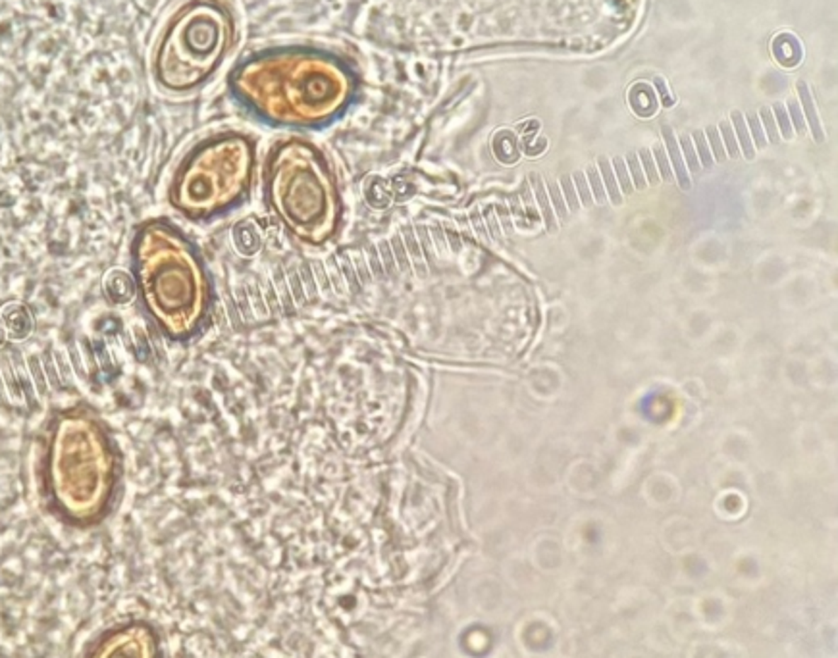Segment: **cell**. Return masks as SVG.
<instances>
[{"label": "cell", "mask_w": 838, "mask_h": 658, "mask_svg": "<svg viewBox=\"0 0 838 658\" xmlns=\"http://www.w3.org/2000/svg\"><path fill=\"white\" fill-rule=\"evenodd\" d=\"M39 487L48 512L68 528H95L111 514L120 456L103 420L85 405L56 410L45 425Z\"/></svg>", "instance_id": "1"}, {"label": "cell", "mask_w": 838, "mask_h": 658, "mask_svg": "<svg viewBox=\"0 0 838 658\" xmlns=\"http://www.w3.org/2000/svg\"><path fill=\"white\" fill-rule=\"evenodd\" d=\"M232 87L241 100L274 124L330 122L353 96L355 81L345 64L307 48H285L245 60Z\"/></svg>", "instance_id": "2"}, {"label": "cell", "mask_w": 838, "mask_h": 658, "mask_svg": "<svg viewBox=\"0 0 838 658\" xmlns=\"http://www.w3.org/2000/svg\"><path fill=\"white\" fill-rule=\"evenodd\" d=\"M131 260L147 316L170 339L195 335L210 295L205 266L191 243L170 224L152 219L133 237Z\"/></svg>", "instance_id": "3"}, {"label": "cell", "mask_w": 838, "mask_h": 658, "mask_svg": "<svg viewBox=\"0 0 838 658\" xmlns=\"http://www.w3.org/2000/svg\"><path fill=\"white\" fill-rule=\"evenodd\" d=\"M234 41V20L216 0H191L174 16L154 54L157 83L187 93L213 76Z\"/></svg>", "instance_id": "4"}, {"label": "cell", "mask_w": 838, "mask_h": 658, "mask_svg": "<svg viewBox=\"0 0 838 658\" xmlns=\"http://www.w3.org/2000/svg\"><path fill=\"white\" fill-rule=\"evenodd\" d=\"M251 143L237 133L197 144L174 175L170 200L191 219H205L243 197L251 173Z\"/></svg>", "instance_id": "5"}, {"label": "cell", "mask_w": 838, "mask_h": 658, "mask_svg": "<svg viewBox=\"0 0 838 658\" xmlns=\"http://www.w3.org/2000/svg\"><path fill=\"white\" fill-rule=\"evenodd\" d=\"M83 658H162L159 631L145 620H128L104 630Z\"/></svg>", "instance_id": "6"}, {"label": "cell", "mask_w": 838, "mask_h": 658, "mask_svg": "<svg viewBox=\"0 0 838 658\" xmlns=\"http://www.w3.org/2000/svg\"><path fill=\"white\" fill-rule=\"evenodd\" d=\"M0 323L10 347H20L35 333L37 320L33 308L23 301H6L0 306Z\"/></svg>", "instance_id": "7"}, {"label": "cell", "mask_w": 838, "mask_h": 658, "mask_svg": "<svg viewBox=\"0 0 838 658\" xmlns=\"http://www.w3.org/2000/svg\"><path fill=\"white\" fill-rule=\"evenodd\" d=\"M103 293L106 301L118 306L130 304L137 296V283L135 275L128 274L124 270H111L103 277Z\"/></svg>", "instance_id": "8"}, {"label": "cell", "mask_w": 838, "mask_h": 658, "mask_svg": "<svg viewBox=\"0 0 838 658\" xmlns=\"http://www.w3.org/2000/svg\"><path fill=\"white\" fill-rule=\"evenodd\" d=\"M661 135H663V141H665L667 156H669V162H671V168H673V175L676 178V181H679L680 189L688 191L690 185H692V181H690L686 164H684V158H682V152H680L679 139L674 135L673 127L665 124L661 125Z\"/></svg>", "instance_id": "9"}, {"label": "cell", "mask_w": 838, "mask_h": 658, "mask_svg": "<svg viewBox=\"0 0 838 658\" xmlns=\"http://www.w3.org/2000/svg\"><path fill=\"white\" fill-rule=\"evenodd\" d=\"M796 91H798V103H800L802 114H804V117H805V124L810 125L811 133H813V139H815L817 143H823L825 141L823 125H821V122H819L817 108H815V103H813V96H811V91H810V87H808V83L800 79V81L796 83Z\"/></svg>", "instance_id": "10"}, {"label": "cell", "mask_w": 838, "mask_h": 658, "mask_svg": "<svg viewBox=\"0 0 838 658\" xmlns=\"http://www.w3.org/2000/svg\"><path fill=\"white\" fill-rule=\"evenodd\" d=\"M23 360H26V370H28L31 383H33L35 393H37V398H39V403L43 405V403H45V400L48 398L50 385H48L47 374H45V368H43L41 354H37V352H29V354H26V357H23Z\"/></svg>", "instance_id": "11"}, {"label": "cell", "mask_w": 838, "mask_h": 658, "mask_svg": "<svg viewBox=\"0 0 838 658\" xmlns=\"http://www.w3.org/2000/svg\"><path fill=\"white\" fill-rule=\"evenodd\" d=\"M730 124H732V129H735L738 146H740V154H744L748 160H754V156H756V146L752 143L748 125H746V117H744L742 112L735 110V112L730 114Z\"/></svg>", "instance_id": "12"}, {"label": "cell", "mask_w": 838, "mask_h": 658, "mask_svg": "<svg viewBox=\"0 0 838 658\" xmlns=\"http://www.w3.org/2000/svg\"><path fill=\"white\" fill-rule=\"evenodd\" d=\"M598 172H599V175H604V178H601V181L605 183V192H607V199L611 200L615 206L623 204V192H621V189H618L617 178H615V172H613L611 162H609V160H607L605 156L598 158Z\"/></svg>", "instance_id": "13"}, {"label": "cell", "mask_w": 838, "mask_h": 658, "mask_svg": "<svg viewBox=\"0 0 838 658\" xmlns=\"http://www.w3.org/2000/svg\"><path fill=\"white\" fill-rule=\"evenodd\" d=\"M532 183H534V192H536L538 204H540V210H542L543 219H545V226H548V229L553 233V231H557L555 214H553V208H551L550 204V197H548V191H545V187H543V181L540 179L538 173H532Z\"/></svg>", "instance_id": "14"}, {"label": "cell", "mask_w": 838, "mask_h": 658, "mask_svg": "<svg viewBox=\"0 0 838 658\" xmlns=\"http://www.w3.org/2000/svg\"><path fill=\"white\" fill-rule=\"evenodd\" d=\"M634 89L638 91V95H642V98H640V100H636V98H630L633 108L636 110L638 114H642V116H652L653 112H655V106H657L653 91L647 87L646 83H640V85H636Z\"/></svg>", "instance_id": "15"}, {"label": "cell", "mask_w": 838, "mask_h": 658, "mask_svg": "<svg viewBox=\"0 0 838 658\" xmlns=\"http://www.w3.org/2000/svg\"><path fill=\"white\" fill-rule=\"evenodd\" d=\"M690 137H692V143H694L696 154H698V160H700L701 168H713L715 160H713V154H711V151H709V144H708V139H706V133L698 129V131H694Z\"/></svg>", "instance_id": "16"}, {"label": "cell", "mask_w": 838, "mask_h": 658, "mask_svg": "<svg viewBox=\"0 0 838 658\" xmlns=\"http://www.w3.org/2000/svg\"><path fill=\"white\" fill-rule=\"evenodd\" d=\"M41 360H43V368H45V374H47V379H48V385H50V389H55V391H60L64 387L62 379H60V374H58V368H56V362H55V354H52V349H45V352L41 354Z\"/></svg>", "instance_id": "17"}, {"label": "cell", "mask_w": 838, "mask_h": 658, "mask_svg": "<svg viewBox=\"0 0 838 658\" xmlns=\"http://www.w3.org/2000/svg\"><path fill=\"white\" fill-rule=\"evenodd\" d=\"M717 129H719V135H721V141H723V144H725V151H727L728 156L730 158L740 156V146H738V141H736L735 129H732L730 120H723Z\"/></svg>", "instance_id": "18"}, {"label": "cell", "mask_w": 838, "mask_h": 658, "mask_svg": "<svg viewBox=\"0 0 838 658\" xmlns=\"http://www.w3.org/2000/svg\"><path fill=\"white\" fill-rule=\"evenodd\" d=\"M679 146H680V152H682V158H684L686 170H690V172H694V173L700 172L701 166H700V160H698V154H696L692 137H690V135H682L679 141Z\"/></svg>", "instance_id": "19"}, {"label": "cell", "mask_w": 838, "mask_h": 658, "mask_svg": "<svg viewBox=\"0 0 838 658\" xmlns=\"http://www.w3.org/2000/svg\"><path fill=\"white\" fill-rule=\"evenodd\" d=\"M759 122H761V127H763V131H765V139H767V143H773V144L781 143V133H778L775 116H773L771 108L763 106V108L759 110Z\"/></svg>", "instance_id": "20"}, {"label": "cell", "mask_w": 838, "mask_h": 658, "mask_svg": "<svg viewBox=\"0 0 838 658\" xmlns=\"http://www.w3.org/2000/svg\"><path fill=\"white\" fill-rule=\"evenodd\" d=\"M626 162V170H628V175H630V179H633L634 183L633 185L636 187V189H646L647 187V181L646 178H644V170H642V164H640V158L636 152H628L625 158Z\"/></svg>", "instance_id": "21"}, {"label": "cell", "mask_w": 838, "mask_h": 658, "mask_svg": "<svg viewBox=\"0 0 838 658\" xmlns=\"http://www.w3.org/2000/svg\"><path fill=\"white\" fill-rule=\"evenodd\" d=\"M613 172H615V178H617V183H618V189L625 192V195H633L634 192V185H633V179H630V175H628V170H626V162L625 158H613Z\"/></svg>", "instance_id": "22"}, {"label": "cell", "mask_w": 838, "mask_h": 658, "mask_svg": "<svg viewBox=\"0 0 838 658\" xmlns=\"http://www.w3.org/2000/svg\"><path fill=\"white\" fill-rule=\"evenodd\" d=\"M744 117H746V125H748L749 137H752L754 146H757V149H765V146H767V139H765V131H763L761 127L759 116H757L756 112H749V114H746Z\"/></svg>", "instance_id": "23"}, {"label": "cell", "mask_w": 838, "mask_h": 658, "mask_svg": "<svg viewBox=\"0 0 838 658\" xmlns=\"http://www.w3.org/2000/svg\"><path fill=\"white\" fill-rule=\"evenodd\" d=\"M773 116H775V122H776V127H778V133H781V137L784 139H792L794 137V129H792V124H791V117H788V112H786V106H784L783 103H776L775 106H773Z\"/></svg>", "instance_id": "24"}, {"label": "cell", "mask_w": 838, "mask_h": 658, "mask_svg": "<svg viewBox=\"0 0 838 658\" xmlns=\"http://www.w3.org/2000/svg\"><path fill=\"white\" fill-rule=\"evenodd\" d=\"M703 133H706V139H708V144H709V151H711V154H713L715 162H725V158H727V151H725V144H723V141H721L719 129H717L715 125H709L708 129L703 131Z\"/></svg>", "instance_id": "25"}, {"label": "cell", "mask_w": 838, "mask_h": 658, "mask_svg": "<svg viewBox=\"0 0 838 658\" xmlns=\"http://www.w3.org/2000/svg\"><path fill=\"white\" fill-rule=\"evenodd\" d=\"M653 160H655V168H657V173H659V179H663V181H673V168H671V162H669V156H667V151L661 146V144H657L655 149H653Z\"/></svg>", "instance_id": "26"}, {"label": "cell", "mask_w": 838, "mask_h": 658, "mask_svg": "<svg viewBox=\"0 0 838 658\" xmlns=\"http://www.w3.org/2000/svg\"><path fill=\"white\" fill-rule=\"evenodd\" d=\"M638 158H640V164H642V170H644V178H646V181L650 183V185H657L661 179H659V173H657V168H655V160H653V154L647 149H642V151L638 152Z\"/></svg>", "instance_id": "27"}, {"label": "cell", "mask_w": 838, "mask_h": 658, "mask_svg": "<svg viewBox=\"0 0 838 658\" xmlns=\"http://www.w3.org/2000/svg\"><path fill=\"white\" fill-rule=\"evenodd\" d=\"M786 112H788V117H791V124H792V129H794V133H798V135H804L805 131H808V124H805V117L804 114H802V108H800V103H798V98H788V103H786Z\"/></svg>", "instance_id": "28"}, {"label": "cell", "mask_w": 838, "mask_h": 658, "mask_svg": "<svg viewBox=\"0 0 838 658\" xmlns=\"http://www.w3.org/2000/svg\"><path fill=\"white\" fill-rule=\"evenodd\" d=\"M586 175H588V181H590V191L594 200L599 202V204H605V202H607V192H605L604 181H601V175H599L598 168L590 166V168L586 170Z\"/></svg>", "instance_id": "29"}, {"label": "cell", "mask_w": 838, "mask_h": 658, "mask_svg": "<svg viewBox=\"0 0 838 658\" xmlns=\"http://www.w3.org/2000/svg\"><path fill=\"white\" fill-rule=\"evenodd\" d=\"M561 192H563L565 204L569 212H578L580 210V200H578V192L572 185V178L570 175H563L561 178Z\"/></svg>", "instance_id": "30"}, {"label": "cell", "mask_w": 838, "mask_h": 658, "mask_svg": "<svg viewBox=\"0 0 838 658\" xmlns=\"http://www.w3.org/2000/svg\"><path fill=\"white\" fill-rule=\"evenodd\" d=\"M572 181H574V189H577V192H578V200H580V204L586 206V208H590V206L594 204V197H591L590 185H588V179H586L584 172H574V175H572Z\"/></svg>", "instance_id": "31"}, {"label": "cell", "mask_w": 838, "mask_h": 658, "mask_svg": "<svg viewBox=\"0 0 838 658\" xmlns=\"http://www.w3.org/2000/svg\"><path fill=\"white\" fill-rule=\"evenodd\" d=\"M548 192H550L551 197V208L557 212V218L559 219H567L569 218V210H567V204H565V199H563V192H561V187L557 185V183H550V187H548Z\"/></svg>", "instance_id": "32"}, {"label": "cell", "mask_w": 838, "mask_h": 658, "mask_svg": "<svg viewBox=\"0 0 838 658\" xmlns=\"http://www.w3.org/2000/svg\"><path fill=\"white\" fill-rule=\"evenodd\" d=\"M655 87H657V91H659V96H661V100H663V104H665V106H673V103H674L673 95L669 93V87H667V83L663 81L661 77H655Z\"/></svg>", "instance_id": "33"}, {"label": "cell", "mask_w": 838, "mask_h": 658, "mask_svg": "<svg viewBox=\"0 0 838 658\" xmlns=\"http://www.w3.org/2000/svg\"><path fill=\"white\" fill-rule=\"evenodd\" d=\"M12 398H10V395H8V389H6V383H4V377H2V374H0V408H12Z\"/></svg>", "instance_id": "34"}, {"label": "cell", "mask_w": 838, "mask_h": 658, "mask_svg": "<svg viewBox=\"0 0 838 658\" xmlns=\"http://www.w3.org/2000/svg\"><path fill=\"white\" fill-rule=\"evenodd\" d=\"M6 345H8L6 335H4V329H2V323H0V350L6 349Z\"/></svg>", "instance_id": "35"}]
</instances>
